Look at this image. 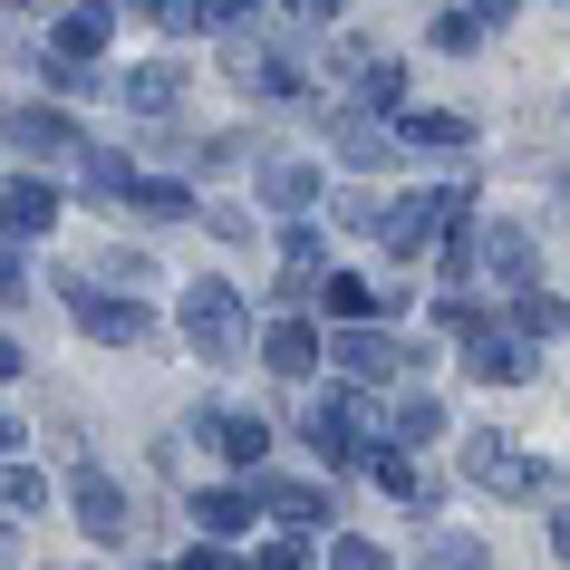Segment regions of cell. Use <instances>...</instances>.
<instances>
[{"instance_id":"cell-2","label":"cell","mask_w":570,"mask_h":570,"mask_svg":"<svg viewBox=\"0 0 570 570\" xmlns=\"http://www.w3.org/2000/svg\"><path fill=\"white\" fill-rule=\"evenodd\" d=\"M49 223H59V194H49L39 175H10V184H0V233H10V242H20V233H49Z\"/></svg>"},{"instance_id":"cell-28","label":"cell","mask_w":570,"mask_h":570,"mask_svg":"<svg viewBox=\"0 0 570 570\" xmlns=\"http://www.w3.org/2000/svg\"><path fill=\"white\" fill-rule=\"evenodd\" d=\"M10 367H20V348H10V338H0V377H10Z\"/></svg>"},{"instance_id":"cell-21","label":"cell","mask_w":570,"mask_h":570,"mask_svg":"<svg viewBox=\"0 0 570 570\" xmlns=\"http://www.w3.org/2000/svg\"><path fill=\"white\" fill-rule=\"evenodd\" d=\"M0 493H10V512H39V503H49V483H39V474H10Z\"/></svg>"},{"instance_id":"cell-1","label":"cell","mask_w":570,"mask_h":570,"mask_svg":"<svg viewBox=\"0 0 570 570\" xmlns=\"http://www.w3.org/2000/svg\"><path fill=\"white\" fill-rule=\"evenodd\" d=\"M184 338H194L204 358H242V301L223 281H194V291H184Z\"/></svg>"},{"instance_id":"cell-29","label":"cell","mask_w":570,"mask_h":570,"mask_svg":"<svg viewBox=\"0 0 570 570\" xmlns=\"http://www.w3.org/2000/svg\"><path fill=\"white\" fill-rule=\"evenodd\" d=\"M551 541H561V561H570V522H551Z\"/></svg>"},{"instance_id":"cell-14","label":"cell","mask_w":570,"mask_h":570,"mask_svg":"<svg viewBox=\"0 0 570 570\" xmlns=\"http://www.w3.org/2000/svg\"><path fill=\"white\" fill-rule=\"evenodd\" d=\"M262 194H271L281 213H301L309 194H320V175H309V165H262Z\"/></svg>"},{"instance_id":"cell-23","label":"cell","mask_w":570,"mask_h":570,"mask_svg":"<svg viewBox=\"0 0 570 570\" xmlns=\"http://www.w3.org/2000/svg\"><path fill=\"white\" fill-rule=\"evenodd\" d=\"M20 291H30V262H20V252H0V309L20 301Z\"/></svg>"},{"instance_id":"cell-25","label":"cell","mask_w":570,"mask_h":570,"mask_svg":"<svg viewBox=\"0 0 570 570\" xmlns=\"http://www.w3.org/2000/svg\"><path fill=\"white\" fill-rule=\"evenodd\" d=\"M291 10H301V20H338V0H291Z\"/></svg>"},{"instance_id":"cell-12","label":"cell","mask_w":570,"mask_h":570,"mask_svg":"<svg viewBox=\"0 0 570 570\" xmlns=\"http://www.w3.org/2000/svg\"><path fill=\"white\" fill-rule=\"evenodd\" d=\"M126 204L155 213V223H184V213H194V194H184V184H165V175H136V194H126Z\"/></svg>"},{"instance_id":"cell-6","label":"cell","mask_w":570,"mask_h":570,"mask_svg":"<svg viewBox=\"0 0 570 570\" xmlns=\"http://www.w3.org/2000/svg\"><path fill=\"white\" fill-rule=\"evenodd\" d=\"M78 194H88V204H97V194H107V204H126V194H136V165H126V155H107V146H88V155H78Z\"/></svg>"},{"instance_id":"cell-30","label":"cell","mask_w":570,"mask_h":570,"mask_svg":"<svg viewBox=\"0 0 570 570\" xmlns=\"http://www.w3.org/2000/svg\"><path fill=\"white\" fill-rule=\"evenodd\" d=\"M10 10H20V0H10Z\"/></svg>"},{"instance_id":"cell-24","label":"cell","mask_w":570,"mask_h":570,"mask_svg":"<svg viewBox=\"0 0 570 570\" xmlns=\"http://www.w3.org/2000/svg\"><path fill=\"white\" fill-rule=\"evenodd\" d=\"M512 10H522V0H474V20H483V30H503Z\"/></svg>"},{"instance_id":"cell-26","label":"cell","mask_w":570,"mask_h":570,"mask_svg":"<svg viewBox=\"0 0 570 570\" xmlns=\"http://www.w3.org/2000/svg\"><path fill=\"white\" fill-rule=\"evenodd\" d=\"M175 570H233V561H223V551H194V561H175Z\"/></svg>"},{"instance_id":"cell-5","label":"cell","mask_w":570,"mask_h":570,"mask_svg":"<svg viewBox=\"0 0 570 570\" xmlns=\"http://www.w3.org/2000/svg\"><path fill=\"white\" fill-rule=\"evenodd\" d=\"M262 358L281 367V377H309V367H320V330H309V320H281V330L262 338Z\"/></svg>"},{"instance_id":"cell-22","label":"cell","mask_w":570,"mask_h":570,"mask_svg":"<svg viewBox=\"0 0 570 570\" xmlns=\"http://www.w3.org/2000/svg\"><path fill=\"white\" fill-rule=\"evenodd\" d=\"M330 309L338 320H367V281H330Z\"/></svg>"},{"instance_id":"cell-4","label":"cell","mask_w":570,"mask_h":570,"mask_svg":"<svg viewBox=\"0 0 570 570\" xmlns=\"http://www.w3.org/2000/svg\"><path fill=\"white\" fill-rule=\"evenodd\" d=\"M474 262H493V281H512V291H522V281H532V233H522V223H503V233L474 242Z\"/></svg>"},{"instance_id":"cell-7","label":"cell","mask_w":570,"mask_h":570,"mask_svg":"<svg viewBox=\"0 0 570 570\" xmlns=\"http://www.w3.org/2000/svg\"><path fill=\"white\" fill-rule=\"evenodd\" d=\"M78 522H88L97 541H117V532H126V493H117L107 474H78Z\"/></svg>"},{"instance_id":"cell-8","label":"cell","mask_w":570,"mask_h":570,"mask_svg":"<svg viewBox=\"0 0 570 570\" xmlns=\"http://www.w3.org/2000/svg\"><path fill=\"white\" fill-rule=\"evenodd\" d=\"M10 136H20V155H88V146H78V126H68V117H49V107L10 117Z\"/></svg>"},{"instance_id":"cell-16","label":"cell","mask_w":570,"mask_h":570,"mask_svg":"<svg viewBox=\"0 0 570 570\" xmlns=\"http://www.w3.org/2000/svg\"><path fill=\"white\" fill-rule=\"evenodd\" d=\"M435 425H445V406H435V396H406V406H396V445H425Z\"/></svg>"},{"instance_id":"cell-19","label":"cell","mask_w":570,"mask_h":570,"mask_svg":"<svg viewBox=\"0 0 570 570\" xmlns=\"http://www.w3.org/2000/svg\"><path fill=\"white\" fill-rule=\"evenodd\" d=\"M474 39H483V20H474V10H454V20H435V49H474Z\"/></svg>"},{"instance_id":"cell-15","label":"cell","mask_w":570,"mask_h":570,"mask_svg":"<svg viewBox=\"0 0 570 570\" xmlns=\"http://www.w3.org/2000/svg\"><path fill=\"white\" fill-rule=\"evenodd\" d=\"M146 10H155V30H175V39H194L213 20V0H146Z\"/></svg>"},{"instance_id":"cell-31","label":"cell","mask_w":570,"mask_h":570,"mask_svg":"<svg viewBox=\"0 0 570 570\" xmlns=\"http://www.w3.org/2000/svg\"><path fill=\"white\" fill-rule=\"evenodd\" d=\"M88 10H97V0H88Z\"/></svg>"},{"instance_id":"cell-13","label":"cell","mask_w":570,"mask_h":570,"mask_svg":"<svg viewBox=\"0 0 570 570\" xmlns=\"http://www.w3.org/2000/svg\"><path fill=\"white\" fill-rule=\"evenodd\" d=\"M338 367H358V377H387L396 367V348L377 330H338Z\"/></svg>"},{"instance_id":"cell-17","label":"cell","mask_w":570,"mask_h":570,"mask_svg":"<svg viewBox=\"0 0 570 570\" xmlns=\"http://www.w3.org/2000/svg\"><path fill=\"white\" fill-rule=\"evenodd\" d=\"M281 262H291V291L320 281V233H281Z\"/></svg>"},{"instance_id":"cell-11","label":"cell","mask_w":570,"mask_h":570,"mask_svg":"<svg viewBox=\"0 0 570 570\" xmlns=\"http://www.w3.org/2000/svg\"><path fill=\"white\" fill-rule=\"evenodd\" d=\"M194 522H204V532H242V522H252V483H213V493H194Z\"/></svg>"},{"instance_id":"cell-27","label":"cell","mask_w":570,"mask_h":570,"mask_svg":"<svg viewBox=\"0 0 570 570\" xmlns=\"http://www.w3.org/2000/svg\"><path fill=\"white\" fill-rule=\"evenodd\" d=\"M10 445H20V425H10V416H0V454H10Z\"/></svg>"},{"instance_id":"cell-3","label":"cell","mask_w":570,"mask_h":570,"mask_svg":"<svg viewBox=\"0 0 570 570\" xmlns=\"http://www.w3.org/2000/svg\"><path fill=\"white\" fill-rule=\"evenodd\" d=\"M464 367H474V377H532V348H522L512 330H493V320H483V330L464 338Z\"/></svg>"},{"instance_id":"cell-20","label":"cell","mask_w":570,"mask_h":570,"mask_svg":"<svg viewBox=\"0 0 570 570\" xmlns=\"http://www.w3.org/2000/svg\"><path fill=\"white\" fill-rule=\"evenodd\" d=\"M262 570H309V541H301V532H281V541L262 551Z\"/></svg>"},{"instance_id":"cell-10","label":"cell","mask_w":570,"mask_h":570,"mask_svg":"<svg viewBox=\"0 0 570 570\" xmlns=\"http://www.w3.org/2000/svg\"><path fill=\"white\" fill-rule=\"evenodd\" d=\"M213 445H223V464L252 474V464L271 454V425H262V416H213Z\"/></svg>"},{"instance_id":"cell-9","label":"cell","mask_w":570,"mask_h":570,"mask_svg":"<svg viewBox=\"0 0 570 570\" xmlns=\"http://www.w3.org/2000/svg\"><path fill=\"white\" fill-rule=\"evenodd\" d=\"M184 88H194V78H184L175 59H155V68H136V78H126V97H136L146 117H165V107H184Z\"/></svg>"},{"instance_id":"cell-18","label":"cell","mask_w":570,"mask_h":570,"mask_svg":"<svg viewBox=\"0 0 570 570\" xmlns=\"http://www.w3.org/2000/svg\"><path fill=\"white\" fill-rule=\"evenodd\" d=\"M330 570H387V551H377V541H358V532H348V541H338V551H330Z\"/></svg>"}]
</instances>
